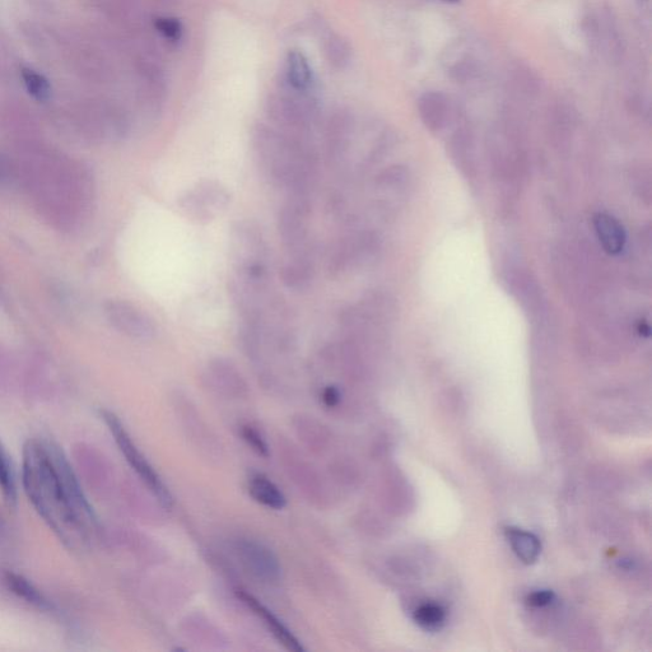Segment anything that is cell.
<instances>
[{
    "mask_svg": "<svg viewBox=\"0 0 652 652\" xmlns=\"http://www.w3.org/2000/svg\"><path fill=\"white\" fill-rule=\"evenodd\" d=\"M22 486L37 514L72 551L90 542L97 518L57 442L30 439L22 451Z\"/></svg>",
    "mask_w": 652,
    "mask_h": 652,
    "instance_id": "obj_1",
    "label": "cell"
},
{
    "mask_svg": "<svg viewBox=\"0 0 652 652\" xmlns=\"http://www.w3.org/2000/svg\"><path fill=\"white\" fill-rule=\"evenodd\" d=\"M251 147L256 165L270 184L287 194L312 193L318 178L319 156L310 141L258 123L251 133Z\"/></svg>",
    "mask_w": 652,
    "mask_h": 652,
    "instance_id": "obj_2",
    "label": "cell"
},
{
    "mask_svg": "<svg viewBox=\"0 0 652 652\" xmlns=\"http://www.w3.org/2000/svg\"><path fill=\"white\" fill-rule=\"evenodd\" d=\"M270 125L292 137L310 141L311 133L320 123L319 95L295 92L279 85L265 102Z\"/></svg>",
    "mask_w": 652,
    "mask_h": 652,
    "instance_id": "obj_3",
    "label": "cell"
},
{
    "mask_svg": "<svg viewBox=\"0 0 652 652\" xmlns=\"http://www.w3.org/2000/svg\"><path fill=\"white\" fill-rule=\"evenodd\" d=\"M230 254L235 276L249 281H270L269 245L258 223L253 220L232 223Z\"/></svg>",
    "mask_w": 652,
    "mask_h": 652,
    "instance_id": "obj_4",
    "label": "cell"
},
{
    "mask_svg": "<svg viewBox=\"0 0 652 652\" xmlns=\"http://www.w3.org/2000/svg\"><path fill=\"white\" fill-rule=\"evenodd\" d=\"M100 417L105 422L107 428H109L116 445L119 447L120 453L124 455L130 468L141 478V481L146 484L149 491L152 492V495L160 501V504L166 507V509H171L172 504H174V498H172L169 488L165 486V483L161 481L160 475L148 463L146 456L134 444L132 437L125 430V426L120 421V418L114 412L107 411V409H101Z\"/></svg>",
    "mask_w": 652,
    "mask_h": 652,
    "instance_id": "obj_5",
    "label": "cell"
},
{
    "mask_svg": "<svg viewBox=\"0 0 652 652\" xmlns=\"http://www.w3.org/2000/svg\"><path fill=\"white\" fill-rule=\"evenodd\" d=\"M232 194L221 181L206 179L195 183L178 198V207L188 220L208 225L230 209Z\"/></svg>",
    "mask_w": 652,
    "mask_h": 652,
    "instance_id": "obj_6",
    "label": "cell"
},
{
    "mask_svg": "<svg viewBox=\"0 0 652 652\" xmlns=\"http://www.w3.org/2000/svg\"><path fill=\"white\" fill-rule=\"evenodd\" d=\"M311 194H287L278 213V234L287 253L297 255L311 250Z\"/></svg>",
    "mask_w": 652,
    "mask_h": 652,
    "instance_id": "obj_7",
    "label": "cell"
},
{
    "mask_svg": "<svg viewBox=\"0 0 652 652\" xmlns=\"http://www.w3.org/2000/svg\"><path fill=\"white\" fill-rule=\"evenodd\" d=\"M109 323L118 332L138 341H151L157 335L155 320L137 306L123 300H110L105 304Z\"/></svg>",
    "mask_w": 652,
    "mask_h": 652,
    "instance_id": "obj_8",
    "label": "cell"
},
{
    "mask_svg": "<svg viewBox=\"0 0 652 652\" xmlns=\"http://www.w3.org/2000/svg\"><path fill=\"white\" fill-rule=\"evenodd\" d=\"M355 128L351 111L341 107L330 114L325 125V157L330 169H338L346 161Z\"/></svg>",
    "mask_w": 652,
    "mask_h": 652,
    "instance_id": "obj_9",
    "label": "cell"
},
{
    "mask_svg": "<svg viewBox=\"0 0 652 652\" xmlns=\"http://www.w3.org/2000/svg\"><path fill=\"white\" fill-rule=\"evenodd\" d=\"M374 248V239L369 235L347 236L335 242L329 250L328 273L330 277L339 278L351 272Z\"/></svg>",
    "mask_w": 652,
    "mask_h": 652,
    "instance_id": "obj_10",
    "label": "cell"
},
{
    "mask_svg": "<svg viewBox=\"0 0 652 652\" xmlns=\"http://www.w3.org/2000/svg\"><path fill=\"white\" fill-rule=\"evenodd\" d=\"M279 85L307 95H319V83L314 68L301 50L288 51Z\"/></svg>",
    "mask_w": 652,
    "mask_h": 652,
    "instance_id": "obj_11",
    "label": "cell"
},
{
    "mask_svg": "<svg viewBox=\"0 0 652 652\" xmlns=\"http://www.w3.org/2000/svg\"><path fill=\"white\" fill-rule=\"evenodd\" d=\"M237 596L242 600L253 612L262 619L265 627L272 633L273 637L281 644L284 649L293 652L305 651L304 646L297 640V637L288 630L286 624L279 619L276 614L255 599L253 595L246 593L245 590H237Z\"/></svg>",
    "mask_w": 652,
    "mask_h": 652,
    "instance_id": "obj_12",
    "label": "cell"
},
{
    "mask_svg": "<svg viewBox=\"0 0 652 652\" xmlns=\"http://www.w3.org/2000/svg\"><path fill=\"white\" fill-rule=\"evenodd\" d=\"M279 277L288 290L296 292L309 290L315 278V259L312 249L292 255L288 262L283 264Z\"/></svg>",
    "mask_w": 652,
    "mask_h": 652,
    "instance_id": "obj_13",
    "label": "cell"
},
{
    "mask_svg": "<svg viewBox=\"0 0 652 652\" xmlns=\"http://www.w3.org/2000/svg\"><path fill=\"white\" fill-rule=\"evenodd\" d=\"M242 560L254 575L265 581L277 580L279 563L270 549L255 542H242L239 548Z\"/></svg>",
    "mask_w": 652,
    "mask_h": 652,
    "instance_id": "obj_14",
    "label": "cell"
},
{
    "mask_svg": "<svg viewBox=\"0 0 652 652\" xmlns=\"http://www.w3.org/2000/svg\"><path fill=\"white\" fill-rule=\"evenodd\" d=\"M3 584L9 593L43 613H54V604L25 576L15 571L3 572Z\"/></svg>",
    "mask_w": 652,
    "mask_h": 652,
    "instance_id": "obj_15",
    "label": "cell"
},
{
    "mask_svg": "<svg viewBox=\"0 0 652 652\" xmlns=\"http://www.w3.org/2000/svg\"><path fill=\"white\" fill-rule=\"evenodd\" d=\"M418 111L423 124L431 132H439L449 121L451 104L449 97L442 92H426L418 101Z\"/></svg>",
    "mask_w": 652,
    "mask_h": 652,
    "instance_id": "obj_16",
    "label": "cell"
},
{
    "mask_svg": "<svg viewBox=\"0 0 652 652\" xmlns=\"http://www.w3.org/2000/svg\"><path fill=\"white\" fill-rule=\"evenodd\" d=\"M594 227L600 244L610 255L621 254L626 246V232L616 218L607 213H598L594 217Z\"/></svg>",
    "mask_w": 652,
    "mask_h": 652,
    "instance_id": "obj_17",
    "label": "cell"
},
{
    "mask_svg": "<svg viewBox=\"0 0 652 652\" xmlns=\"http://www.w3.org/2000/svg\"><path fill=\"white\" fill-rule=\"evenodd\" d=\"M248 492L258 504L272 510H282L287 505L286 496L283 495L277 484L270 481L267 475L253 473L248 479Z\"/></svg>",
    "mask_w": 652,
    "mask_h": 652,
    "instance_id": "obj_18",
    "label": "cell"
},
{
    "mask_svg": "<svg viewBox=\"0 0 652 652\" xmlns=\"http://www.w3.org/2000/svg\"><path fill=\"white\" fill-rule=\"evenodd\" d=\"M321 51L325 62L334 71H343L351 64L353 50L348 40L333 30H326L321 36Z\"/></svg>",
    "mask_w": 652,
    "mask_h": 652,
    "instance_id": "obj_19",
    "label": "cell"
},
{
    "mask_svg": "<svg viewBox=\"0 0 652 652\" xmlns=\"http://www.w3.org/2000/svg\"><path fill=\"white\" fill-rule=\"evenodd\" d=\"M505 533L520 561H523L526 565L537 562L539 554L542 552V546H540L539 539L534 534L518 528H507Z\"/></svg>",
    "mask_w": 652,
    "mask_h": 652,
    "instance_id": "obj_20",
    "label": "cell"
},
{
    "mask_svg": "<svg viewBox=\"0 0 652 652\" xmlns=\"http://www.w3.org/2000/svg\"><path fill=\"white\" fill-rule=\"evenodd\" d=\"M0 491L9 507L17 506V481L15 467L6 446L0 441Z\"/></svg>",
    "mask_w": 652,
    "mask_h": 652,
    "instance_id": "obj_21",
    "label": "cell"
},
{
    "mask_svg": "<svg viewBox=\"0 0 652 652\" xmlns=\"http://www.w3.org/2000/svg\"><path fill=\"white\" fill-rule=\"evenodd\" d=\"M152 29L158 40L167 48H176L184 39V26L179 18L156 16L152 18Z\"/></svg>",
    "mask_w": 652,
    "mask_h": 652,
    "instance_id": "obj_22",
    "label": "cell"
},
{
    "mask_svg": "<svg viewBox=\"0 0 652 652\" xmlns=\"http://www.w3.org/2000/svg\"><path fill=\"white\" fill-rule=\"evenodd\" d=\"M414 622L428 632L440 631L446 623V610L440 604H422L414 612Z\"/></svg>",
    "mask_w": 652,
    "mask_h": 652,
    "instance_id": "obj_23",
    "label": "cell"
},
{
    "mask_svg": "<svg viewBox=\"0 0 652 652\" xmlns=\"http://www.w3.org/2000/svg\"><path fill=\"white\" fill-rule=\"evenodd\" d=\"M21 77L26 91L36 101L45 102L50 99L51 86L48 78L43 76V74L36 72L35 69L22 68Z\"/></svg>",
    "mask_w": 652,
    "mask_h": 652,
    "instance_id": "obj_24",
    "label": "cell"
},
{
    "mask_svg": "<svg viewBox=\"0 0 652 652\" xmlns=\"http://www.w3.org/2000/svg\"><path fill=\"white\" fill-rule=\"evenodd\" d=\"M241 436L242 439L245 440L246 444H248L256 454L263 456V458H268L269 447L267 441L264 440V437L260 435V433L256 431L254 427H242Z\"/></svg>",
    "mask_w": 652,
    "mask_h": 652,
    "instance_id": "obj_25",
    "label": "cell"
},
{
    "mask_svg": "<svg viewBox=\"0 0 652 652\" xmlns=\"http://www.w3.org/2000/svg\"><path fill=\"white\" fill-rule=\"evenodd\" d=\"M554 600H556V595H554L553 591L538 590L528 595V598H526V604L533 608H546L548 605H551Z\"/></svg>",
    "mask_w": 652,
    "mask_h": 652,
    "instance_id": "obj_26",
    "label": "cell"
},
{
    "mask_svg": "<svg viewBox=\"0 0 652 652\" xmlns=\"http://www.w3.org/2000/svg\"><path fill=\"white\" fill-rule=\"evenodd\" d=\"M341 399V390L334 385L326 386L323 390V394H321V400H323L325 407L328 408L337 407V405L341 403Z\"/></svg>",
    "mask_w": 652,
    "mask_h": 652,
    "instance_id": "obj_27",
    "label": "cell"
},
{
    "mask_svg": "<svg viewBox=\"0 0 652 652\" xmlns=\"http://www.w3.org/2000/svg\"><path fill=\"white\" fill-rule=\"evenodd\" d=\"M440 2H444V3H447V4H456V3H459L460 0H440Z\"/></svg>",
    "mask_w": 652,
    "mask_h": 652,
    "instance_id": "obj_28",
    "label": "cell"
}]
</instances>
